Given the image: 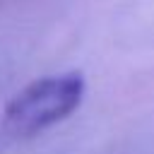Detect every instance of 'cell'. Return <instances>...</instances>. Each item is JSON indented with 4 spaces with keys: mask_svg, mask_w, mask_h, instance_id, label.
Listing matches in <instances>:
<instances>
[{
    "mask_svg": "<svg viewBox=\"0 0 154 154\" xmlns=\"http://www.w3.org/2000/svg\"><path fill=\"white\" fill-rule=\"evenodd\" d=\"M84 96L82 72L51 75L22 87L2 111V130L14 140H29L72 116Z\"/></svg>",
    "mask_w": 154,
    "mask_h": 154,
    "instance_id": "cell-1",
    "label": "cell"
}]
</instances>
